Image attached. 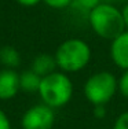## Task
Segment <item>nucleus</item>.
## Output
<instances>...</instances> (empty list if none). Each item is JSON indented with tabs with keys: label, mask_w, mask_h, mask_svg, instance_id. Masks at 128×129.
Wrapping results in <instances>:
<instances>
[{
	"label": "nucleus",
	"mask_w": 128,
	"mask_h": 129,
	"mask_svg": "<svg viewBox=\"0 0 128 129\" xmlns=\"http://www.w3.org/2000/svg\"><path fill=\"white\" fill-rule=\"evenodd\" d=\"M118 84V93L128 100V69L123 70V73L120 74V77L117 78Z\"/></svg>",
	"instance_id": "f8f14e48"
},
{
	"label": "nucleus",
	"mask_w": 128,
	"mask_h": 129,
	"mask_svg": "<svg viewBox=\"0 0 128 129\" xmlns=\"http://www.w3.org/2000/svg\"><path fill=\"white\" fill-rule=\"evenodd\" d=\"M109 55L114 66L121 70L128 69V30H124L120 36L110 41Z\"/></svg>",
	"instance_id": "423d86ee"
},
{
	"label": "nucleus",
	"mask_w": 128,
	"mask_h": 129,
	"mask_svg": "<svg viewBox=\"0 0 128 129\" xmlns=\"http://www.w3.org/2000/svg\"><path fill=\"white\" fill-rule=\"evenodd\" d=\"M47 7L54 8V10H63V8L70 7L72 0H41Z\"/></svg>",
	"instance_id": "ddd939ff"
},
{
	"label": "nucleus",
	"mask_w": 128,
	"mask_h": 129,
	"mask_svg": "<svg viewBox=\"0 0 128 129\" xmlns=\"http://www.w3.org/2000/svg\"><path fill=\"white\" fill-rule=\"evenodd\" d=\"M58 69L57 67V62L54 55L51 54H39L33 58L32 64H30V70L39 74L40 77H45V76L54 73Z\"/></svg>",
	"instance_id": "6e6552de"
},
{
	"label": "nucleus",
	"mask_w": 128,
	"mask_h": 129,
	"mask_svg": "<svg viewBox=\"0 0 128 129\" xmlns=\"http://www.w3.org/2000/svg\"><path fill=\"white\" fill-rule=\"evenodd\" d=\"M19 91V73L15 69L0 70V100L14 99Z\"/></svg>",
	"instance_id": "0eeeda50"
},
{
	"label": "nucleus",
	"mask_w": 128,
	"mask_h": 129,
	"mask_svg": "<svg viewBox=\"0 0 128 129\" xmlns=\"http://www.w3.org/2000/svg\"><path fill=\"white\" fill-rule=\"evenodd\" d=\"M57 67L66 74L79 73L84 70L91 62L92 51L85 40L70 37L62 41L54 54Z\"/></svg>",
	"instance_id": "f03ea898"
},
{
	"label": "nucleus",
	"mask_w": 128,
	"mask_h": 129,
	"mask_svg": "<svg viewBox=\"0 0 128 129\" xmlns=\"http://www.w3.org/2000/svg\"><path fill=\"white\" fill-rule=\"evenodd\" d=\"M112 129H128V110L123 111L114 119Z\"/></svg>",
	"instance_id": "4468645a"
},
{
	"label": "nucleus",
	"mask_w": 128,
	"mask_h": 129,
	"mask_svg": "<svg viewBox=\"0 0 128 129\" xmlns=\"http://www.w3.org/2000/svg\"><path fill=\"white\" fill-rule=\"evenodd\" d=\"M73 92H74V85L69 74L61 70H55L51 74L41 77L37 93L41 99V103L55 110L66 106L70 102Z\"/></svg>",
	"instance_id": "7ed1b4c3"
},
{
	"label": "nucleus",
	"mask_w": 128,
	"mask_h": 129,
	"mask_svg": "<svg viewBox=\"0 0 128 129\" xmlns=\"http://www.w3.org/2000/svg\"><path fill=\"white\" fill-rule=\"evenodd\" d=\"M100 2L102 0H72L70 7L74 11H77L80 14H84L87 17L91 13V10H94Z\"/></svg>",
	"instance_id": "9b49d317"
},
{
	"label": "nucleus",
	"mask_w": 128,
	"mask_h": 129,
	"mask_svg": "<svg viewBox=\"0 0 128 129\" xmlns=\"http://www.w3.org/2000/svg\"><path fill=\"white\" fill-rule=\"evenodd\" d=\"M92 114L96 119H103L108 115V109H106L105 104H99V106H92Z\"/></svg>",
	"instance_id": "2eb2a0df"
},
{
	"label": "nucleus",
	"mask_w": 128,
	"mask_h": 129,
	"mask_svg": "<svg viewBox=\"0 0 128 129\" xmlns=\"http://www.w3.org/2000/svg\"><path fill=\"white\" fill-rule=\"evenodd\" d=\"M0 63L4 69H17L21 64V54L17 48L4 45L0 48Z\"/></svg>",
	"instance_id": "9d476101"
},
{
	"label": "nucleus",
	"mask_w": 128,
	"mask_h": 129,
	"mask_svg": "<svg viewBox=\"0 0 128 129\" xmlns=\"http://www.w3.org/2000/svg\"><path fill=\"white\" fill-rule=\"evenodd\" d=\"M88 25L98 37L112 41L120 36L125 29L121 10L117 4L100 2L91 13L87 15Z\"/></svg>",
	"instance_id": "f257e3e1"
},
{
	"label": "nucleus",
	"mask_w": 128,
	"mask_h": 129,
	"mask_svg": "<svg viewBox=\"0 0 128 129\" xmlns=\"http://www.w3.org/2000/svg\"><path fill=\"white\" fill-rule=\"evenodd\" d=\"M41 82V77L39 74H36L33 70H25V72L19 73V85H21V91L28 92V93H33L37 92Z\"/></svg>",
	"instance_id": "1a4fd4ad"
},
{
	"label": "nucleus",
	"mask_w": 128,
	"mask_h": 129,
	"mask_svg": "<svg viewBox=\"0 0 128 129\" xmlns=\"http://www.w3.org/2000/svg\"><path fill=\"white\" fill-rule=\"evenodd\" d=\"M83 92L87 102L92 106H106L118 92L117 77L109 70H99L85 80Z\"/></svg>",
	"instance_id": "20e7f679"
},
{
	"label": "nucleus",
	"mask_w": 128,
	"mask_h": 129,
	"mask_svg": "<svg viewBox=\"0 0 128 129\" xmlns=\"http://www.w3.org/2000/svg\"><path fill=\"white\" fill-rule=\"evenodd\" d=\"M55 125V110L44 103L29 107L21 118L22 129H53Z\"/></svg>",
	"instance_id": "39448f33"
},
{
	"label": "nucleus",
	"mask_w": 128,
	"mask_h": 129,
	"mask_svg": "<svg viewBox=\"0 0 128 129\" xmlns=\"http://www.w3.org/2000/svg\"><path fill=\"white\" fill-rule=\"evenodd\" d=\"M15 2L22 7H35L39 3H41V0H15Z\"/></svg>",
	"instance_id": "f3484780"
},
{
	"label": "nucleus",
	"mask_w": 128,
	"mask_h": 129,
	"mask_svg": "<svg viewBox=\"0 0 128 129\" xmlns=\"http://www.w3.org/2000/svg\"><path fill=\"white\" fill-rule=\"evenodd\" d=\"M102 2L112 3V4H124V3H127L128 0H102Z\"/></svg>",
	"instance_id": "6ab92c4d"
},
{
	"label": "nucleus",
	"mask_w": 128,
	"mask_h": 129,
	"mask_svg": "<svg viewBox=\"0 0 128 129\" xmlns=\"http://www.w3.org/2000/svg\"><path fill=\"white\" fill-rule=\"evenodd\" d=\"M121 10V15H123V19H124V25H125V29L128 30V2L124 3L123 7L120 8Z\"/></svg>",
	"instance_id": "a211bd4d"
},
{
	"label": "nucleus",
	"mask_w": 128,
	"mask_h": 129,
	"mask_svg": "<svg viewBox=\"0 0 128 129\" xmlns=\"http://www.w3.org/2000/svg\"><path fill=\"white\" fill-rule=\"evenodd\" d=\"M0 129H11L10 118L2 109H0Z\"/></svg>",
	"instance_id": "dca6fc26"
}]
</instances>
